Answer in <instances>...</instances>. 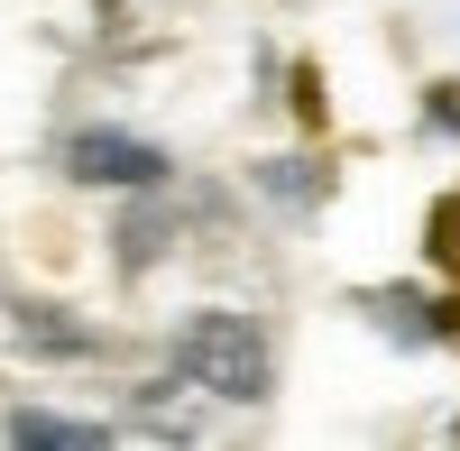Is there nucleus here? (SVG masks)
I'll list each match as a JSON object with an SVG mask.
<instances>
[{"label":"nucleus","mask_w":460,"mask_h":451,"mask_svg":"<svg viewBox=\"0 0 460 451\" xmlns=\"http://www.w3.org/2000/svg\"><path fill=\"white\" fill-rule=\"evenodd\" d=\"M175 368H184V387H203L221 405H258L267 378H277V359H267L249 314H194L175 332Z\"/></svg>","instance_id":"nucleus-1"},{"label":"nucleus","mask_w":460,"mask_h":451,"mask_svg":"<svg viewBox=\"0 0 460 451\" xmlns=\"http://www.w3.org/2000/svg\"><path fill=\"white\" fill-rule=\"evenodd\" d=\"M65 175H84V184H157L166 175V147L120 138V129H84L65 147Z\"/></svg>","instance_id":"nucleus-2"},{"label":"nucleus","mask_w":460,"mask_h":451,"mask_svg":"<svg viewBox=\"0 0 460 451\" xmlns=\"http://www.w3.org/2000/svg\"><path fill=\"white\" fill-rule=\"evenodd\" d=\"M10 442H19V451H28V442H37V451H93L102 424H74V415H37V405H19V415H10Z\"/></svg>","instance_id":"nucleus-3"},{"label":"nucleus","mask_w":460,"mask_h":451,"mask_svg":"<svg viewBox=\"0 0 460 451\" xmlns=\"http://www.w3.org/2000/svg\"><path fill=\"white\" fill-rule=\"evenodd\" d=\"M19 341H37V350H56V359H74V350H93V332H74L56 305H19Z\"/></svg>","instance_id":"nucleus-4"},{"label":"nucleus","mask_w":460,"mask_h":451,"mask_svg":"<svg viewBox=\"0 0 460 451\" xmlns=\"http://www.w3.org/2000/svg\"><path fill=\"white\" fill-rule=\"evenodd\" d=\"M433 258L460 268V203H442V221H433Z\"/></svg>","instance_id":"nucleus-5"}]
</instances>
